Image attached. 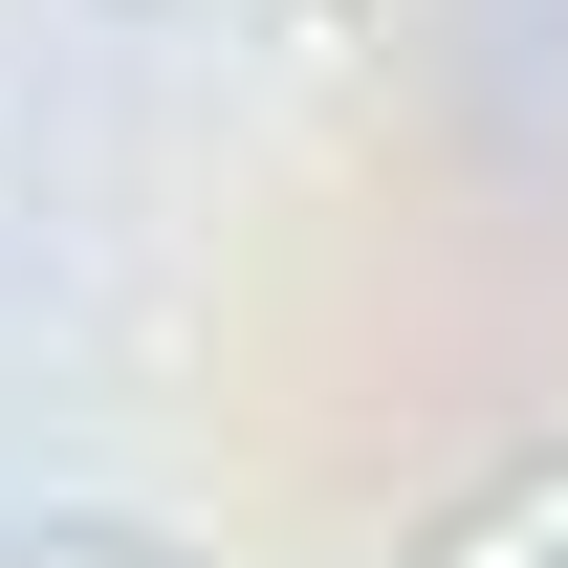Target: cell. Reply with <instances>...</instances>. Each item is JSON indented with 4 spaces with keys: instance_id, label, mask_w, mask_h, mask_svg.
Segmentation results:
<instances>
[{
    "instance_id": "1",
    "label": "cell",
    "mask_w": 568,
    "mask_h": 568,
    "mask_svg": "<svg viewBox=\"0 0 568 568\" xmlns=\"http://www.w3.org/2000/svg\"><path fill=\"white\" fill-rule=\"evenodd\" d=\"M0 568H219V547L153 503H0Z\"/></svg>"
},
{
    "instance_id": "2",
    "label": "cell",
    "mask_w": 568,
    "mask_h": 568,
    "mask_svg": "<svg viewBox=\"0 0 568 568\" xmlns=\"http://www.w3.org/2000/svg\"><path fill=\"white\" fill-rule=\"evenodd\" d=\"M416 568H568V437H547V459H503V481L459 503Z\"/></svg>"
}]
</instances>
